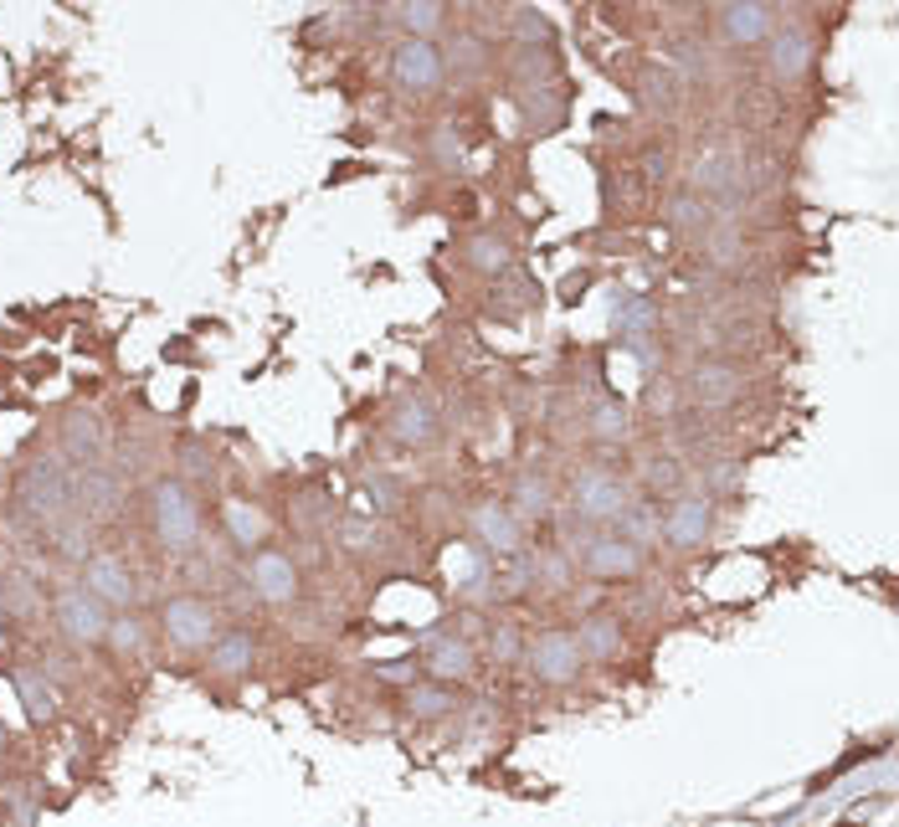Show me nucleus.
Returning a JSON list of instances; mask_svg holds the SVG:
<instances>
[{
    "label": "nucleus",
    "mask_w": 899,
    "mask_h": 827,
    "mask_svg": "<svg viewBox=\"0 0 899 827\" xmlns=\"http://www.w3.org/2000/svg\"><path fill=\"white\" fill-rule=\"evenodd\" d=\"M448 709H452L448 683H412V715L432 719V715H448Z\"/></svg>",
    "instance_id": "24"
},
{
    "label": "nucleus",
    "mask_w": 899,
    "mask_h": 827,
    "mask_svg": "<svg viewBox=\"0 0 899 827\" xmlns=\"http://www.w3.org/2000/svg\"><path fill=\"white\" fill-rule=\"evenodd\" d=\"M704 530H709V503L694 499V494H683V499L673 503V514L664 520V535L673 539V545H700Z\"/></svg>",
    "instance_id": "11"
},
{
    "label": "nucleus",
    "mask_w": 899,
    "mask_h": 827,
    "mask_svg": "<svg viewBox=\"0 0 899 827\" xmlns=\"http://www.w3.org/2000/svg\"><path fill=\"white\" fill-rule=\"evenodd\" d=\"M586 565H592L596 575H632L643 565V550L628 545L622 535H596L592 545H586Z\"/></svg>",
    "instance_id": "7"
},
{
    "label": "nucleus",
    "mask_w": 899,
    "mask_h": 827,
    "mask_svg": "<svg viewBox=\"0 0 899 827\" xmlns=\"http://www.w3.org/2000/svg\"><path fill=\"white\" fill-rule=\"evenodd\" d=\"M488 647H494V658H503V664H509V658L520 653V632H514V628H499V637H494Z\"/></svg>",
    "instance_id": "32"
},
{
    "label": "nucleus",
    "mask_w": 899,
    "mask_h": 827,
    "mask_svg": "<svg viewBox=\"0 0 899 827\" xmlns=\"http://www.w3.org/2000/svg\"><path fill=\"white\" fill-rule=\"evenodd\" d=\"M550 509H556V494H550V484L524 473L520 484H514V514H520V520H550Z\"/></svg>",
    "instance_id": "14"
},
{
    "label": "nucleus",
    "mask_w": 899,
    "mask_h": 827,
    "mask_svg": "<svg viewBox=\"0 0 899 827\" xmlns=\"http://www.w3.org/2000/svg\"><path fill=\"white\" fill-rule=\"evenodd\" d=\"M484 62H488V41L484 36H473V32L452 36L448 52H442V68H452V72H478Z\"/></svg>",
    "instance_id": "17"
},
{
    "label": "nucleus",
    "mask_w": 899,
    "mask_h": 827,
    "mask_svg": "<svg viewBox=\"0 0 899 827\" xmlns=\"http://www.w3.org/2000/svg\"><path fill=\"white\" fill-rule=\"evenodd\" d=\"M201 622H211L201 601H175V607H170V632H175L180 643H201V637L211 632V628H201Z\"/></svg>",
    "instance_id": "22"
},
{
    "label": "nucleus",
    "mask_w": 899,
    "mask_h": 827,
    "mask_svg": "<svg viewBox=\"0 0 899 827\" xmlns=\"http://www.w3.org/2000/svg\"><path fill=\"white\" fill-rule=\"evenodd\" d=\"M473 524H478V535H484L494 550H520V524H514V514H509L503 503H484V509L473 514Z\"/></svg>",
    "instance_id": "13"
},
{
    "label": "nucleus",
    "mask_w": 899,
    "mask_h": 827,
    "mask_svg": "<svg viewBox=\"0 0 899 827\" xmlns=\"http://www.w3.org/2000/svg\"><path fill=\"white\" fill-rule=\"evenodd\" d=\"M617 643H622V637H617V622H611V617H592V622L581 628V637H575V647L592 653V658H611Z\"/></svg>",
    "instance_id": "19"
},
{
    "label": "nucleus",
    "mask_w": 899,
    "mask_h": 827,
    "mask_svg": "<svg viewBox=\"0 0 899 827\" xmlns=\"http://www.w3.org/2000/svg\"><path fill=\"white\" fill-rule=\"evenodd\" d=\"M26 494H41V499H36V509H41V514H57V509H68V494H72L68 467L57 463V458H41V463L26 473Z\"/></svg>",
    "instance_id": "9"
},
{
    "label": "nucleus",
    "mask_w": 899,
    "mask_h": 827,
    "mask_svg": "<svg viewBox=\"0 0 899 827\" xmlns=\"http://www.w3.org/2000/svg\"><path fill=\"white\" fill-rule=\"evenodd\" d=\"M509 242L494 232H478V236H467V268H478V272H509Z\"/></svg>",
    "instance_id": "15"
},
{
    "label": "nucleus",
    "mask_w": 899,
    "mask_h": 827,
    "mask_svg": "<svg viewBox=\"0 0 899 827\" xmlns=\"http://www.w3.org/2000/svg\"><path fill=\"white\" fill-rule=\"evenodd\" d=\"M216 658H221V668H236V664H242V658H252L247 637H232V643L221 647V653H216Z\"/></svg>",
    "instance_id": "33"
},
{
    "label": "nucleus",
    "mask_w": 899,
    "mask_h": 827,
    "mask_svg": "<svg viewBox=\"0 0 899 827\" xmlns=\"http://www.w3.org/2000/svg\"><path fill=\"white\" fill-rule=\"evenodd\" d=\"M88 581H93V592L108 596V601H129L134 596V586H129V575L113 565V560H93L88 565Z\"/></svg>",
    "instance_id": "21"
},
{
    "label": "nucleus",
    "mask_w": 899,
    "mask_h": 827,
    "mask_svg": "<svg viewBox=\"0 0 899 827\" xmlns=\"http://www.w3.org/2000/svg\"><path fill=\"white\" fill-rule=\"evenodd\" d=\"M719 32L730 36L736 47H755V41H766L776 32V16L772 5H725L719 11Z\"/></svg>",
    "instance_id": "6"
},
{
    "label": "nucleus",
    "mask_w": 899,
    "mask_h": 827,
    "mask_svg": "<svg viewBox=\"0 0 899 827\" xmlns=\"http://www.w3.org/2000/svg\"><path fill=\"white\" fill-rule=\"evenodd\" d=\"M427 668H432V679H437V683L467 679V673H473V647H467L463 637H432Z\"/></svg>",
    "instance_id": "10"
},
{
    "label": "nucleus",
    "mask_w": 899,
    "mask_h": 827,
    "mask_svg": "<svg viewBox=\"0 0 899 827\" xmlns=\"http://www.w3.org/2000/svg\"><path fill=\"white\" fill-rule=\"evenodd\" d=\"M772 68H776V77H787V83L812 68V36L802 32V26L772 32Z\"/></svg>",
    "instance_id": "8"
},
{
    "label": "nucleus",
    "mask_w": 899,
    "mask_h": 827,
    "mask_svg": "<svg viewBox=\"0 0 899 827\" xmlns=\"http://www.w3.org/2000/svg\"><path fill=\"white\" fill-rule=\"evenodd\" d=\"M571 503L575 514L586 524H607V520H622V509H628V484L607 473V467H581L575 473V488H571Z\"/></svg>",
    "instance_id": "1"
},
{
    "label": "nucleus",
    "mask_w": 899,
    "mask_h": 827,
    "mask_svg": "<svg viewBox=\"0 0 899 827\" xmlns=\"http://www.w3.org/2000/svg\"><path fill=\"white\" fill-rule=\"evenodd\" d=\"M628 427H632V422H628V406H622V401L602 396V401L592 406V431L602 437V442H622V437H628Z\"/></svg>",
    "instance_id": "18"
},
{
    "label": "nucleus",
    "mask_w": 899,
    "mask_h": 827,
    "mask_svg": "<svg viewBox=\"0 0 899 827\" xmlns=\"http://www.w3.org/2000/svg\"><path fill=\"white\" fill-rule=\"evenodd\" d=\"M257 581L268 596H293V565L283 556H263L257 560Z\"/></svg>",
    "instance_id": "26"
},
{
    "label": "nucleus",
    "mask_w": 899,
    "mask_h": 827,
    "mask_svg": "<svg viewBox=\"0 0 899 827\" xmlns=\"http://www.w3.org/2000/svg\"><path fill=\"white\" fill-rule=\"evenodd\" d=\"M442 52H437V41H422V36H401L391 52V77L401 88L412 93H432L442 83Z\"/></svg>",
    "instance_id": "2"
},
{
    "label": "nucleus",
    "mask_w": 899,
    "mask_h": 827,
    "mask_svg": "<svg viewBox=\"0 0 899 827\" xmlns=\"http://www.w3.org/2000/svg\"><path fill=\"white\" fill-rule=\"evenodd\" d=\"M432 427H437V416L422 396H406V401H396V416H391V431L401 442H427Z\"/></svg>",
    "instance_id": "12"
},
{
    "label": "nucleus",
    "mask_w": 899,
    "mask_h": 827,
    "mask_svg": "<svg viewBox=\"0 0 899 827\" xmlns=\"http://www.w3.org/2000/svg\"><path fill=\"white\" fill-rule=\"evenodd\" d=\"M391 16L406 26V36H422V41H432V32L448 21V11H442V5H396Z\"/></svg>",
    "instance_id": "20"
},
{
    "label": "nucleus",
    "mask_w": 899,
    "mask_h": 827,
    "mask_svg": "<svg viewBox=\"0 0 899 827\" xmlns=\"http://www.w3.org/2000/svg\"><path fill=\"white\" fill-rule=\"evenodd\" d=\"M689 396L700 406H730L740 396V365H730V360H700L689 370Z\"/></svg>",
    "instance_id": "4"
},
{
    "label": "nucleus",
    "mask_w": 899,
    "mask_h": 827,
    "mask_svg": "<svg viewBox=\"0 0 899 827\" xmlns=\"http://www.w3.org/2000/svg\"><path fill=\"white\" fill-rule=\"evenodd\" d=\"M668 227H679V232H689V227H709V200L704 196H673L668 200Z\"/></svg>",
    "instance_id": "23"
},
{
    "label": "nucleus",
    "mask_w": 899,
    "mask_h": 827,
    "mask_svg": "<svg viewBox=\"0 0 899 827\" xmlns=\"http://www.w3.org/2000/svg\"><path fill=\"white\" fill-rule=\"evenodd\" d=\"M62 622H68V632L72 637H98L104 632V617H98V607H93V596H62Z\"/></svg>",
    "instance_id": "16"
},
{
    "label": "nucleus",
    "mask_w": 899,
    "mask_h": 827,
    "mask_svg": "<svg viewBox=\"0 0 899 827\" xmlns=\"http://www.w3.org/2000/svg\"><path fill=\"white\" fill-rule=\"evenodd\" d=\"M643 484L653 488V494H673V488L683 484V463H679V458H647V463H643Z\"/></svg>",
    "instance_id": "25"
},
{
    "label": "nucleus",
    "mask_w": 899,
    "mask_h": 827,
    "mask_svg": "<svg viewBox=\"0 0 899 827\" xmlns=\"http://www.w3.org/2000/svg\"><path fill=\"white\" fill-rule=\"evenodd\" d=\"M509 21H514V32H520V36H550L545 16H535V11H524V5H520V11H514V16H509Z\"/></svg>",
    "instance_id": "31"
},
{
    "label": "nucleus",
    "mask_w": 899,
    "mask_h": 827,
    "mask_svg": "<svg viewBox=\"0 0 899 827\" xmlns=\"http://www.w3.org/2000/svg\"><path fill=\"white\" fill-rule=\"evenodd\" d=\"M155 514H160V535L175 545V550H185L191 539H196V499L185 494L180 484H160L155 488Z\"/></svg>",
    "instance_id": "3"
},
{
    "label": "nucleus",
    "mask_w": 899,
    "mask_h": 827,
    "mask_svg": "<svg viewBox=\"0 0 899 827\" xmlns=\"http://www.w3.org/2000/svg\"><path fill=\"white\" fill-rule=\"evenodd\" d=\"M340 535H344V545H355V550H365V545L376 539V524H365V520H344V524H340Z\"/></svg>",
    "instance_id": "29"
},
{
    "label": "nucleus",
    "mask_w": 899,
    "mask_h": 827,
    "mask_svg": "<svg viewBox=\"0 0 899 827\" xmlns=\"http://www.w3.org/2000/svg\"><path fill=\"white\" fill-rule=\"evenodd\" d=\"M530 668H535L539 679L566 683L575 668H581V647H575L571 632H545V637L530 647Z\"/></svg>",
    "instance_id": "5"
},
{
    "label": "nucleus",
    "mask_w": 899,
    "mask_h": 827,
    "mask_svg": "<svg viewBox=\"0 0 899 827\" xmlns=\"http://www.w3.org/2000/svg\"><path fill=\"white\" fill-rule=\"evenodd\" d=\"M736 252H740V232H736V227H719V232L709 236V257H715V263H736Z\"/></svg>",
    "instance_id": "28"
},
{
    "label": "nucleus",
    "mask_w": 899,
    "mask_h": 827,
    "mask_svg": "<svg viewBox=\"0 0 899 827\" xmlns=\"http://www.w3.org/2000/svg\"><path fill=\"white\" fill-rule=\"evenodd\" d=\"M68 442H72V448H83V458H93V452H98V442H104V437H98V416H93V412H72Z\"/></svg>",
    "instance_id": "27"
},
{
    "label": "nucleus",
    "mask_w": 899,
    "mask_h": 827,
    "mask_svg": "<svg viewBox=\"0 0 899 827\" xmlns=\"http://www.w3.org/2000/svg\"><path fill=\"white\" fill-rule=\"evenodd\" d=\"M432 144H437V160H448V165L463 160V144H458V134H452V129H437V134H432Z\"/></svg>",
    "instance_id": "30"
}]
</instances>
